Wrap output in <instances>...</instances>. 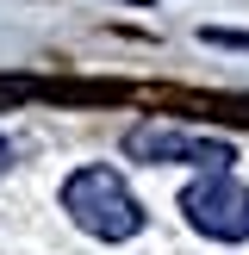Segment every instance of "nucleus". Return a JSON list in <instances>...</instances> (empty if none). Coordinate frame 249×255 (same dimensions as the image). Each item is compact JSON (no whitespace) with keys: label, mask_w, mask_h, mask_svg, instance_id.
<instances>
[{"label":"nucleus","mask_w":249,"mask_h":255,"mask_svg":"<svg viewBox=\"0 0 249 255\" xmlns=\"http://www.w3.org/2000/svg\"><path fill=\"white\" fill-rule=\"evenodd\" d=\"M181 212H187V224H193L199 237H212V243H249V187L237 181L231 168L187 181Z\"/></svg>","instance_id":"2"},{"label":"nucleus","mask_w":249,"mask_h":255,"mask_svg":"<svg viewBox=\"0 0 249 255\" xmlns=\"http://www.w3.org/2000/svg\"><path fill=\"white\" fill-rule=\"evenodd\" d=\"M62 212H69L75 231L100 237V243H124V237L143 231L137 193L119 181V168H106V162H87V168H75L69 181H62Z\"/></svg>","instance_id":"1"},{"label":"nucleus","mask_w":249,"mask_h":255,"mask_svg":"<svg viewBox=\"0 0 249 255\" xmlns=\"http://www.w3.org/2000/svg\"><path fill=\"white\" fill-rule=\"evenodd\" d=\"M124 149H131V162H193V168H206V174L231 168V143L193 137V131H181V125H137V131L124 137Z\"/></svg>","instance_id":"3"}]
</instances>
